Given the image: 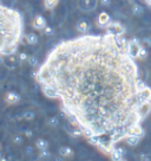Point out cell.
Returning <instances> with one entry per match:
<instances>
[{"label": "cell", "mask_w": 151, "mask_h": 161, "mask_svg": "<svg viewBox=\"0 0 151 161\" xmlns=\"http://www.w3.org/2000/svg\"><path fill=\"white\" fill-rule=\"evenodd\" d=\"M90 143L110 154L129 135L143 137L151 88L142 80L124 35L86 33L55 44L35 72Z\"/></svg>", "instance_id": "1"}, {"label": "cell", "mask_w": 151, "mask_h": 161, "mask_svg": "<svg viewBox=\"0 0 151 161\" xmlns=\"http://www.w3.org/2000/svg\"><path fill=\"white\" fill-rule=\"evenodd\" d=\"M24 37V20L19 11L0 1V56L14 55Z\"/></svg>", "instance_id": "2"}, {"label": "cell", "mask_w": 151, "mask_h": 161, "mask_svg": "<svg viewBox=\"0 0 151 161\" xmlns=\"http://www.w3.org/2000/svg\"><path fill=\"white\" fill-rule=\"evenodd\" d=\"M99 0H78V7L81 12H92L97 8Z\"/></svg>", "instance_id": "3"}, {"label": "cell", "mask_w": 151, "mask_h": 161, "mask_svg": "<svg viewBox=\"0 0 151 161\" xmlns=\"http://www.w3.org/2000/svg\"><path fill=\"white\" fill-rule=\"evenodd\" d=\"M105 32L113 33V35H117V36H122L125 33V29H124L123 25L119 24V23H117V21H111L110 24L105 27Z\"/></svg>", "instance_id": "4"}, {"label": "cell", "mask_w": 151, "mask_h": 161, "mask_svg": "<svg viewBox=\"0 0 151 161\" xmlns=\"http://www.w3.org/2000/svg\"><path fill=\"white\" fill-rule=\"evenodd\" d=\"M4 101L8 106H15L21 101V96L17 91H7L4 96Z\"/></svg>", "instance_id": "5"}, {"label": "cell", "mask_w": 151, "mask_h": 161, "mask_svg": "<svg viewBox=\"0 0 151 161\" xmlns=\"http://www.w3.org/2000/svg\"><path fill=\"white\" fill-rule=\"evenodd\" d=\"M91 27H92L91 23L87 19H85V18H81V19H79L78 21H77V24H76V29H77V31H78L81 35H86V33H90Z\"/></svg>", "instance_id": "6"}, {"label": "cell", "mask_w": 151, "mask_h": 161, "mask_svg": "<svg viewBox=\"0 0 151 161\" xmlns=\"http://www.w3.org/2000/svg\"><path fill=\"white\" fill-rule=\"evenodd\" d=\"M47 25H49L47 24V20H46V18L44 15L41 14L35 15L34 18H33V20H32V27L37 31H43Z\"/></svg>", "instance_id": "7"}, {"label": "cell", "mask_w": 151, "mask_h": 161, "mask_svg": "<svg viewBox=\"0 0 151 161\" xmlns=\"http://www.w3.org/2000/svg\"><path fill=\"white\" fill-rule=\"evenodd\" d=\"M111 23V17L107 12H101L98 17H97V25L102 27V29H105L106 26Z\"/></svg>", "instance_id": "8"}, {"label": "cell", "mask_w": 151, "mask_h": 161, "mask_svg": "<svg viewBox=\"0 0 151 161\" xmlns=\"http://www.w3.org/2000/svg\"><path fill=\"white\" fill-rule=\"evenodd\" d=\"M58 154L63 159H72L75 156V151L70 146H60L58 149Z\"/></svg>", "instance_id": "9"}, {"label": "cell", "mask_w": 151, "mask_h": 161, "mask_svg": "<svg viewBox=\"0 0 151 161\" xmlns=\"http://www.w3.org/2000/svg\"><path fill=\"white\" fill-rule=\"evenodd\" d=\"M109 155L111 158V161H121L122 159H124L125 151L122 147H115Z\"/></svg>", "instance_id": "10"}, {"label": "cell", "mask_w": 151, "mask_h": 161, "mask_svg": "<svg viewBox=\"0 0 151 161\" xmlns=\"http://www.w3.org/2000/svg\"><path fill=\"white\" fill-rule=\"evenodd\" d=\"M24 38H25V42L27 45L34 46L39 43V36L37 35L35 32H29V33H26L24 36Z\"/></svg>", "instance_id": "11"}, {"label": "cell", "mask_w": 151, "mask_h": 161, "mask_svg": "<svg viewBox=\"0 0 151 161\" xmlns=\"http://www.w3.org/2000/svg\"><path fill=\"white\" fill-rule=\"evenodd\" d=\"M34 147L38 152L45 151V149H49L50 143H49V141L46 140V139H44V137H38V139L34 141Z\"/></svg>", "instance_id": "12"}, {"label": "cell", "mask_w": 151, "mask_h": 161, "mask_svg": "<svg viewBox=\"0 0 151 161\" xmlns=\"http://www.w3.org/2000/svg\"><path fill=\"white\" fill-rule=\"evenodd\" d=\"M41 90L44 92V95L47 96L49 98H55L57 100V94H55V89L52 86H47V84H41Z\"/></svg>", "instance_id": "13"}, {"label": "cell", "mask_w": 151, "mask_h": 161, "mask_svg": "<svg viewBox=\"0 0 151 161\" xmlns=\"http://www.w3.org/2000/svg\"><path fill=\"white\" fill-rule=\"evenodd\" d=\"M142 140V136L139 135H135V134H132V135H129L128 137L125 139L126 143L129 145L130 147H136Z\"/></svg>", "instance_id": "14"}, {"label": "cell", "mask_w": 151, "mask_h": 161, "mask_svg": "<svg viewBox=\"0 0 151 161\" xmlns=\"http://www.w3.org/2000/svg\"><path fill=\"white\" fill-rule=\"evenodd\" d=\"M24 137H25V136L21 135V134H14V135H12L11 140H12V143H13L14 146L20 147L24 145Z\"/></svg>", "instance_id": "15"}, {"label": "cell", "mask_w": 151, "mask_h": 161, "mask_svg": "<svg viewBox=\"0 0 151 161\" xmlns=\"http://www.w3.org/2000/svg\"><path fill=\"white\" fill-rule=\"evenodd\" d=\"M21 117H23V119H24L25 121H27V122H32V121L35 120L37 115H35V111L29 109V110H25L24 113H23Z\"/></svg>", "instance_id": "16"}, {"label": "cell", "mask_w": 151, "mask_h": 161, "mask_svg": "<svg viewBox=\"0 0 151 161\" xmlns=\"http://www.w3.org/2000/svg\"><path fill=\"white\" fill-rule=\"evenodd\" d=\"M46 125L50 128H57L59 126V119L57 116H50L46 119Z\"/></svg>", "instance_id": "17"}, {"label": "cell", "mask_w": 151, "mask_h": 161, "mask_svg": "<svg viewBox=\"0 0 151 161\" xmlns=\"http://www.w3.org/2000/svg\"><path fill=\"white\" fill-rule=\"evenodd\" d=\"M58 4H59V0H44V7L47 11L55 10Z\"/></svg>", "instance_id": "18"}, {"label": "cell", "mask_w": 151, "mask_h": 161, "mask_svg": "<svg viewBox=\"0 0 151 161\" xmlns=\"http://www.w3.org/2000/svg\"><path fill=\"white\" fill-rule=\"evenodd\" d=\"M27 63H29V65L31 68H39V59H38V57L34 55H32L29 57V60H27Z\"/></svg>", "instance_id": "19"}, {"label": "cell", "mask_w": 151, "mask_h": 161, "mask_svg": "<svg viewBox=\"0 0 151 161\" xmlns=\"http://www.w3.org/2000/svg\"><path fill=\"white\" fill-rule=\"evenodd\" d=\"M148 55H149V52H148V49H146L145 46L142 45L141 50H139V52H138V56H137V58L141 60H144L148 57Z\"/></svg>", "instance_id": "20"}, {"label": "cell", "mask_w": 151, "mask_h": 161, "mask_svg": "<svg viewBox=\"0 0 151 161\" xmlns=\"http://www.w3.org/2000/svg\"><path fill=\"white\" fill-rule=\"evenodd\" d=\"M17 56H18V62H19V63H27L29 57H30V56L27 55L26 52H24V51H23V52H19Z\"/></svg>", "instance_id": "21"}, {"label": "cell", "mask_w": 151, "mask_h": 161, "mask_svg": "<svg viewBox=\"0 0 151 161\" xmlns=\"http://www.w3.org/2000/svg\"><path fill=\"white\" fill-rule=\"evenodd\" d=\"M132 12H133V14H136V15L142 14V13H143V7H142L141 5L136 4V3H133V4H132Z\"/></svg>", "instance_id": "22"}, {"label": "cell", "mask_w": 151, "mask_h": 161, "mask_svg": "<svg viewBox=\"0 0 151 161\" xmlns=\"http://www.w3.org/2000/svg\"><path fill=\"white\" fill-rule=\"evenodd\" d=\"M43 33H44V36H47V37H51V36H53L55 35V29H53V26H51V25H47L44 29V30L41 31Z\"/></svg>", "instance_id": "23"}, {"label": "cell", "mask_w": 151, "mask_h": 161, "mask_svg": "<svg viewBox=\"0 0 151 161\" xmlns=\"http://www.w3.org/2000/svg\"><path fill=\"white\" fill-rule=\"evenodd\" d=\"M34 151H35V147L33 146H26L25 148H24V154H25L26 156H31L34 154Z\"/></svg>", "instance_id": "24"}, {"label": "cell", "mask_w": 151, "mask_h": 161, "mask_svg": "<svg viewBox=\"0 0 151 161\" xmlns=\"http://www.w3.org/2000/svg\"><path fill=\"white\" fill-rule=\"evenodd\" d=\"M51 152L49 149H45V151H39V154H38V159H44V158H49L51 156Z\"/></svg>", "instance_id": "25"}, {"label": "cell", "mask_w": 151, "mask_h": 161, "mask_svg": "<svg viewBox=\"0 0 151 161\" xmlns=\"http://www.w3.org/2000/svg\"><path fill=\"white\" fill-rule=\"evenodd\" d=\"M24 136H25V137H29V139H32V137L34 136V133H33V130L30 129V128H26L25 130H24Z\"/></svg>", "instance_id": "26"}, {"label": "cell", "mask_w": 151, "mask_h": 161, "mask_svg": "<svg viewBox=\"0 0 151 161\" xmlns=\"http://www.w3.org/2000/svg\"><path fill=\"white\" fill-rule=\"evenodd\" d=\"M141 161H151V156L148 155V154L142 153L141 154Z\"/></svg>", "instance_id": "27"}, {"label": "cell", "mask_w": 151, "mask_h": 161, "mask_svg": "<svg viewBox=\"0 0 151 161\" xmlns=\"http://www.w3.org/2000/svg\"><path fill=\"white\" fill-rule=\"evenodd\" d=\"M99 4L104 7H107V6L111 5V0H99Z\"/></svg>", "instance_id": "28"}, {"label": "cell", "mask_w": 151, "mask_h": 161, "mask_svg": "<svg viewBox=\"0 0 151 161\" xmlns=\"http://www.w3.org/2000/svg\"><path fill=\"white\" fill-rule=\"evenodd\" d=\"M38 161H57V159H55L53 155L49 156V158H44V159H38Z\"/></svg>", "instance_id": "29"}, {"label": "cell", "mask_w": 151, "mask_h": 161, "mask_svg": "<svg viewBox=\"0 0 151 161\" xmlns=\"http://www.w3.org/2000/svg\"><path fill=\"white\" fill-rule=\"evenodd\" d=\"M144 1H145L146 4H148V5H149L151 7V0H144Z\"/></svg>", "instance_id": "30"}, {"label": "cell", "mask_w": 151, "mask_h": 161, "mask_svg": "<svg viewBox=\"0 0 151 161\" xmlns=\"http://www.w3.org/2000/svg\"><path fill=\"white\" fill-rule=\"evenodd\" d=\"M0 161H8V160H7V159H6V158H4V156H3V158H1V159H0Z\"/></svg>", "instance_id": "31"}, {"label": "cell", "mask_w": 151, "mask_h": 161, "mask_svg": "<svg viewBox=\"0 0 151 161\" xmlns=\"http://www.w3.org/2000/svg\"><path fill=\"white\" fill-rule=\"evenodd\" d=\"M3 158V153H1V149H0V159Z\"/></svg>", "instance_id": "32"}, {"label": "cell", "mask_w": 151, "mask_h": 161, "mask_svg": "<svg viewBox=\"0 0 151 161\" xmlns=\"http://www.w3.org/2000/svg\"><path fill=\"white\" fill-rule=\"evenodd\" d=\"M121 161H128V160H126V159H122Z\"/></svg>", "instance_id": "33"}, {"label": "cell", "mask_w": 151, "mask_h": 161, "mask_svg": "<svg viewBox=\"0 0 151 161\" xmlns=\"http://www.w3.org/2000/svg\"><path fill=\"white\" fill-rule=\"evenodd\" d=\"M85 161H93V160H91V159H87V160H85Z\"/></svg>", "instance_id": "34"}, {"label": "cell", "mask_w": 151, "mask_h": 161, "mask_svg": "<svg viewBox=\"0 0 151 161\" xmlns=\"http://www.w3.org/2000/svg\"><path fill=\"white\" fill-rule=\"evenodd\" d=\"M0 149H1V143H0Z\"/></svg>", "instance_id": "35"}, {"label": "cell", "mask_w": 151, "mask_h": 161, "mask_svg": "<svg viewBox=\"0 0 151 161\" xmlns=\"http://www.w3.org/2000/svg\"><path fill=\"white\" fill-rule=\"evenodd\" d=\"M14 161H18V160H17V159H14Z\"/></svg>", "instance_id": "36"}]
</instances>
